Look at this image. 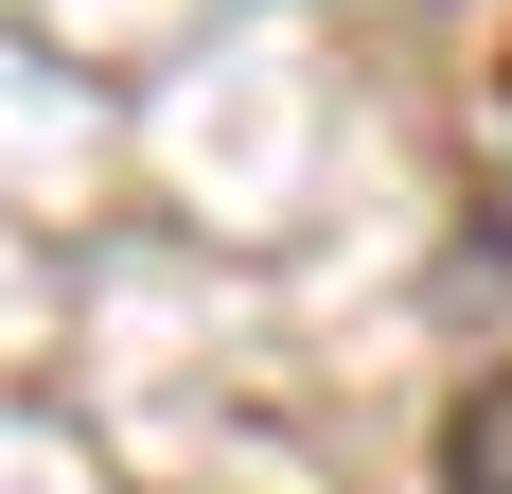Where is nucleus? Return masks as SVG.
Masks as SVG:
<instances>
[{"mask_svg":"<svg viewBox=\"0 0 512 494\" xmlns=\"http://www.w3.org/2000/svg\"><path fill=\"white\" fill-rule=\"evenodd\" d=\"M442 494H512V371H477L442 406Z\"/></svg>","mask_w":512,"mask_h":494,"instance_id":"obj_1","label":"nucleus"}]
</instances>
